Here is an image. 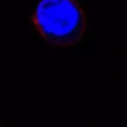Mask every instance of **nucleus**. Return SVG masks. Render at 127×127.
<instances>
[{"mask_svg": "<svg viewBox=\"0 0 127 127\" xmlns=\"http://www.w3.org/2000/svg\"><path fill=\"white\" fill-rule=\"evenodd\" d=\"M36 32L55 47H71L86 36L88 22L78 0H40L32 15Z\"/></svg>", "mask_w": 127, "mask_h": 127, "instance_id": "f257e3e1", "label": "nucleus"}, {"mask_svg": "<svg viewBox=\"0 0 127 127\" xmlns=\"http://www.w3.org/2000/svg\"><path fill=\"white\" fill-rule=\"evenodd\" d=\"M0 127H10L8 124H6L4 122H0Z\"/></svg>", "mask_w": 127, "mask_h": 127, "instance_id": "f03ea898", "label": "nucleus"}]
</instances>
